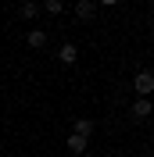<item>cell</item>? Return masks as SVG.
<instances>
[{"instance_id":"4","label":"cell","mask_w":154,"mask_h":157,"mask_svg":"<svg viewBox=\"0 0 154 157\" xmlns=\"http://www.w3.org/2000/svg\"><path fill=\"white\" fill-rule=\"evenodd\" d=\"M75 57H79V47H75V43H61V50H58V61H61V64H75Z\"/></svg>"},{"instance_id":"1","label":"cell","mask_w":154,"mask_h":157,"mask_svg":"<svg viewBox=\"0 0 154 157\" xmlns=\"http://www.w3.org/2000/svg\"><path fill=\"white\" fill-rule=\"evenodd\" d=\"M133 89H136V97H151L154 93V71H136L133 75Z\"/></svg>"},{"instance_id":"2","label":"cell","mask_w":154,"mask_h":157,"mask_svg":"<svg viewBox=\"0 0 154 157\" xmlns=\"http://www.w3.org/2000/svg\"><path fill=\"white\" fill-rule=\"evenodd\" d=\"M93 14H97V0H75V18L93 21Z\"/></svg>"},{"instance_id":"10","label":"cell","mask_w":154,"mask_h":157,"mask_svg":"<svg viewBox=\"0 0 154 157\" xmlns=\"http://www.w3.org/2000/svg\"><path fill=\"white\" fill-rule=\"evenodd\" d=\"M97 4H104V7H115V4H118V0H97Z\"/></svg>"},{"instance_id":"3","label":"cell","mask_w":154,"mask_h":157,"mask_svg":"<svg viewBox=\"0 0 154 157\" xmlns=\"http://www.w3.org/2000/svg\"><path fill=\"white\" fill-rule=\"evenodd\" d=\"M151 111H154L151 100H147V97H136L133 107H129V114H133V118H151Z\"/></svg>"},{"instance_id":"8","label":"cell","mask_w":154,"mask_h":157,"mask_svg":"<svg viewBox=\"0 0 154 157\" xmlns=\"http://www.w3.org/2000/svg\"><path fill=\"white\" fill-rule=\"evenodd\" d=\"M75 132H79V136H93V121H90V118H79V121H75Z\"/></svg>"},{"instance_id":"6","label":"cell","mask_w":154,"mask_h":157,"mask_svg":"<svg viewBox=\"0 0 154 157\" xmlns=\"http://www.w3.org/2000/svg\"><path fill=\"white\" fill-rule=\"evenodd\" d=\"M86 147H90L86 136H79V132H72V136H68V150H72V154H86Z\"/></svg>"},{"instance_id":"5","label":"cell","mask_w":154,"mask_h":157,"mask_svg":"<svg viewBox=\"0 0 154 157\" xmlns=\"http://www.w3.org/2000/svg\"><path fill=\"white\" fill-rule=\"evenodd\" d=\"M25 43H29L32 50H43V47H47V32H43V29H29V36H25Z\"/></svg>"},{"instance_id":"7","label":"cell","mask_w":154,"mask_h":157,"mask_svg":"<svg viewBox=\"0 0 154 157\" xmlns=\"http://www.w3.org/2000/svg\"><path fill=\"white\" fill-rule=\"evenodd\" d=\"M36 14H39V4H36V0H25V4H22V18H25V21H32Z\"/></svg>"},{"instance_id":"11","label":"cell","mask_w":154,"mask_h":157,"mask_svg":"<svg viewBox=\"0 0 154 157\" xmlns=\"http://www.w3.org/2000/svg\"><path fill=\"white\" fill-rule=\"evenodd\" d=\"M144 157H154V150H147V154H144Z\"/></svg>"},{"instance_id":"9","label":"cell","mask_w":154,"mask_h":157,"mask_svg":"<svg viewBox=\"0 0 154 157\" xmlns=\"http://www.w3.org/2000/svg\"><path fill=\"white\" fill-rule=\"evenodd\" d=\"M43 11H47V14H61L65 4H61V0H43Z\"/></svg>"}]
</instances>
